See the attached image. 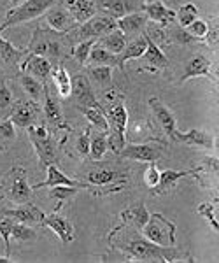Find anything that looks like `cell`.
<instances>
[{"label":"cell","instance_id":"obj_1","mask_svg":"<svg viewBox=\"0 0 219 263\" xmlns=\"http://www.w3.org/2000/svg\"><path fill=\"white\" fill-rule=\"evenodd\" d=\"M109 244L114 251L125 254L126 260L133 261H156L170 263L179 258V251L174 248H162L147 240L141 232L126 224L117 227L109 233Z\"/></svg>","mask_w":219,"mask_h":263},{"label":"cell","instance_id":"obj_2","mask_svg":"<svg viewBox=\"0 0 219 263\" xmlns=\"http://www.w3.org/2000/svg\"><path fill=\"white\" fill-rule=\"evenodd\" d=\"M69 33L54 32L51 28L37 27L32 33V39L28 48L25 49L27 54H41L46 57L53 65L60 63L67 54L65 44L69 42Z\"/></svg>","mask_w":219,"mask_h":263},{"label":"cell","instance_id":"obj_3","mask_svg":"<svg viewBox=\"0 0 219 263\" xmlns=\"http://www.w3.org/2000/svg\"><path fill=\"white\" fill-rule=\"evenodd\" d=\"M28 139H30L33 149L37 153V160H39V167L44 171L48 165L56 163L58 160V149H56V137L48 126L41 125H32L27 128Z\"/></svg>","mask_w":219,"mask_h":263},{"label":"cell","instance_id":"obj_4","mask_svg":"<svg viewBox=\"0 0 219 263\" xmlns=\"http://www.w3.org/2000/svg\"><path fill=\"white\" fill-rule=\"evenodd\" d=\"M56 2L58 0H23V2L16 4L14 7H11L4 14V21L0 23V33L7 30L9 27H14V25H21L41 18Z\"/></svg>","mask_w":219,"mask_h":263},{"label":"cell","instance_id":"obj_5","mask_svg":"<svg viewBox=\"0 0 219 263\" xmlns=\"http://www.w3.org/2000/svg\"><path fill=\"white\" fill-rule=\"evenodd\" d=\"M0 188L4 192V197L9 202L16 203H25L30 202L32 198V186L28 182L27 171L23 167H12L6 176L0 179Z\"/></svg>","mask_w":219,"mask_h":263},{"label":"cell","instance_id":"obj_6","mask_svg":"<svg viewBox=\"0 0 219 263\" xmlns=\"http://www.w3.org/2000/svg\"><path fill=\"white\" fill-rule=\"evenodd\" d=\"M142 235L147 240L154 242L162 248H174L175 246V233H177V227L174 221L167 219L162 213L149 214L147 223L142 227L141 230Z\"/></svg>","mask_w":219,"mask_h":263},{"label":"cell","instance_id":"obj_7","mask_svg":"<svg viewBox=\"0 0 219 263\" xmlns=\"http://www.w3.org/2000/svg\"><path fill=\"white\" fill-rule=\"evenodd\" d=\"M75 28H77V30L74 33L69 32L70 42H79V41H86V39H100V37L114 32L117 28V23L111 16L102 14V16H93V18L84 21L83 25H77Z\"/></svg>","mask_w":219,"mask_h":263},{"label":"cell","instance_id":"obj_8","mask_svg":"<svg viewBox=\"0 0 219 263\" xmlns=\"http://www.w3.org/2000/svg\"><path fill=\"white\" fill-rule=\"evenodd\" d=\"M41 104L32 99H19L14 100V104L11 105L9 109V120L14 123L16 128H25L27 130L28 126L37 125L41 118Z\"/></svg>","mask_w":219,"mask_h":263},{"label":"cell","instance_id":"obj_9","mask_svg":"<svg viewBox=\"0 0 219 263\" xmlns=\"http://www.w3.org/2000/svg\"><path fill=\"white\" fill-rule=\"evenodd\" d=\"M165 147L160 142H128L117 155L123 160H133L142 163H156L163 155Z\"/></svg>","mask_w":219,"mask_h":263},{"label":"cell","instance_id":"obj_10","mask_svg":"<svg viewBox=\"0 0 219 263\" xmlns=\"http://www.w3.org/2000/svg\"><path fill=\"white\" fill-rule=\"evenodd\" d=\"M193 78H209L210 81L217 83V74H216V70H214L212 62H210L205 54L196 53L186 62L183 78H181V84H184Z\"/></svg>","mask_w":219,"mask_h":263},{"label":"cell","instance_id":"obj_11","mask_svg":"<svg viewBox=\"0 0 219 263\" xmlns=\"http://www.w3.org/2000/svg\"><path fill=\"white\" fill-rule=\"evenodd\" d=\"M72 99L75 102L79 109H86V107H95L100 105V102L96 100V95L93 91V84L90 83V79L84 74H77L72 78V91H70Z\"/></svg>","mask_w":219,"mask_h":263},{"label":"cell","instance_id":"obj_12","mask_svg":"<svg viewBox=\"0 0 219 263\" xmlns=\"http://www.w3.org/2000/svg\"><path fill=\"white\" fill-rule=\"evenodd\" d=\"M42 102H44L42 111H44L46 125L53 126V128H67L62 104H60V100H58V97L51 91L48 81L44 83V99H42Z\"/></svg>","mask_w":219,"mask_h":263},{"label":"cell","instance_id":"obj_13","mask_svg":"<svg viewBox=\"0 0 219 263\" xmlns=\"http://www.w3.org/2000/svg\"><path fill=\"white\" fill-rule=\"evenodd\" d=\"M44 18H46V23H48V27L51 28V30L60 32V33H69L77 27L75 21L72 20V16H70V12L67 11V7L63 6V4H58V2L46 11Z\"/></svg>","mask_w":219,"mask_h":263},{"label":"cell","instance_id":"obj_14","mask_svg":"<svg viewBox=\"0 0 219 263\" xmlns=\"http://www.w3.org/2000/svg\"><path fill=\"white\" fill-rule=\"evenodd\" d=\"M147 104H149V109H151V112H153V116L156 118L160 128L165 132L167 137H170V139L174 137L175 130H177V120H175V114L172 112V109L167 107L158 97H151V99L147 100Z\"/></svg>","mask_w":219,"mask_h":263},{"label":"cell","instance_id":"obj_15","mask_svg":"<svg viewBox=\"0 0 219 263\" xmlns=\"http://www.w3.org/2000/svg\"><path fill=\"white\" fill-rule=\"evenodd\" d=\"M4 216H9V218H12L18 223L41 224L46 213L37 205H33L32 202H25V203H16L14 207H4Z\"/></svg>","mask_w":219,"mask_h":263},{"label":"cell","instance_id":"obj_16","mask_svg":"<svg viewBox=\"0 0 219 263\" xmlns=\"http://www.w3.org/2000/svg\"><path fill=\"white\" fill-rule=\"evenodd\" d=\"M19 69L25 74L32 76V78L39 79V81L46 83L51 74L53 63L48 60L46 57H41V54H27L23 60L19 62Z\"/></svg>","mask_w":219,"mask_h":263},{"label":"cell","instance_id":"obj_17","mask_svg":"<svg viewBox=\"0 0 219 263\" xmlns=\"http://www.w3.org/2000/svg\"><path fill=\"white\" fill-rule=\"evenodd\" d=\"M41 224H42V227L51 228V230L56 233L58 239H60L63 244H69V242H72V240L75 239L74 224L70 223L69 218H65V216H62L58 213L46 214Z\"/></svg>","mask_w":219,"mask_h":263},{"label":"cell","instance_id":"obj_18","mask_svg":"<svg viewBox=\"0 0 219 263\" xmlns=\"http://www.w3.org/2000/svg\"><path fill=\"white\" fill-rule=\"evenodd\" d=\"M147 16L144 11H133L128 12V14L121 16V18L116 20L117 28L126 35V39H132V37H137L144 32V28H147Z\"/></svg>","mask_w":219,"mask_h":263},{"label":"cell","instance_id":"obj_19","mask_svg":"<svg viewBox=\"0 0 219 263\" xmlns=\"http://www.w3.org/2000/svg\"><path fill=\"white\" fill-rule=\"evenodd\" d=\"M141 9L146 12L147 20L154 21L158 27L167 28V27H170V25L175 21V11L168 9L165 4L162 2V0H154V2L142 4Z\"/></svg>","mask_w":219,"mask_h":263},{"label":"cell","instance_id":"obj_20","mask_svg":"<svg viewBox=\"0 0 219 263\" xmlns=\"http://www.w3.org/2000/svg\"><path fill=\"white\" fill-rule=\"evenodd\" d=\"M128 172L117 171V168H95L90 171L86 176V182L93 186H109V184H125Z\"/></svg>","mask_w":219,"mask_h":263},{"label":"cell","instance_id":"obj_21","mask_svg":"<svg viewBox=\"0 0 219 263\" xmlns=\"http://www.w3.org/2000/svg\"><path fill=\"white\" fill-rule=\"evenodd\" d=\"M147 48V35L146 32H142L141 35L137 37H132L128 42H126L125 49L117 54V69L123 70L125 65L128 63L130 60H138V58L144 54V51Z\"/></svg>","mask_w":219,"mask_h":263},{"label":"cell","instance_id":"obj_22","mask_svg":"<svg viewBox=\"0 0 219 263\" xmlns=\"http://www.w3.org/2000/svg\"><path fill=\"white\" fill-rule=\"evenodd\" d=\"M120 218H121V223L126 224V227H132L141 232L142 227H144L147 223V219H149V211H147L144 202H135L130 207L121 211Z\"/></svg>","mask_w":219,"mask_h":263},{"label":"cell","instance_id":"obj_23","mask_svg":"<svg viewBox=\"0 0 219 263\" xmlns=\"http://www.w3.org/2000/svg\"><path fill=\"white\" fill-rule=\"evenodd\" d=\"M63 6L70 12L75 25H83L84 21L93 18L96 14V9H98L95 0H65Z\"/></svg>","mask_w":219,"mask_h":263},{"label":"cell","instance_id":"obj_24","mask_svg":"<svg viewBox=\"0 0 219 263\" xmlns=\"http://www.w3.org/2000/svg\"><path fill=\"white\" fill-rule=\"evenodd\" d=\"M141 58L146 62V69H149L151 72L163 70V69H168V67H170V60L165 57L163 49L160 48L154 41H151L149 37H147V48Z\"/></svg>","mask_w":219,"mask_h":263},{"label":"cell","instance_id":"obj_25","mask_svg":"<svg viewBox=\"0 0 219 263\" xmlns=\"http://www.w3.org/2000/svg\"><path fill=\"white\" fill-rule=\"evenodd\" d=\"M195 171L193 168H188V171H174V168H167V171L160 172V182L156 188H153L151 192L154 195H160V197H163V195L170 193L172 190L177 186L179 179H183V177H188V176H193Z\"/></svg>","mask_w":219,"mask_h":263},{"label":"cell","instance_id":"obj_26","mask_svg":"<svg viewBox=\"0 0 219 263\" xmlns=\"http://www.w3.org/2000/svg\"><path fill=\"white\" fill-rule=\"evenodd\" d=\"M172 141L175 142H183L188 146H195V147H204V149H212L214 147V139L212 135H209L205 130H189L186 134H181L179 130H175Z\"/></svg>","mask_w":219,"mask_h":263},{"label":"cell","instance_id":"obj_27","mask_svg":"<svg viewBox=\"0 0 219 263\" xmlns=\"http://www.w3.org/2000/svg\"><path fill=\"white\" fill-rule=\"evenodd\" d=\"M86 78L90 79L91 84H96L100 88V91H107L114 88V83H112V67L88 65Z\"/></svg>","mask_w":219,"mask_h":263},{"label":"cell","instance_id":"obj_28","mask_svg":"<svg viewBox=\"0 0 219 263\" xmlns=\"http://www.w3.org/2000/svg\"><path fill=\"white\" fill-rule=\"evenodd\" d=\"M53 78V84L54 88H56V93L62 97V99H69L70 97V91H72V79H70L69 72L67 69L63 67V63H56V65H53L51 69V74H49Z\"/></svg>","mask_w":219,"mask_h":263},{"label":"cell","instance_id":"obj_29","mask_svg":"<svg viewBox=\"0 0 219 263\" xmlns=\"http://www.w3.org/2000/svg\"><path fill=\"white\" fill-rule=\"evenodd\" d=\"M18 81L21 84V88H23V91L28 95V99H32L41 104L42 99H44V83L35 78H32V76L25 74V72H19Z\"/></svg>","mask_w":219,"mask_h":263},{"label":"cell","instance_id":"obj_30","mask_svg":"<svg viewBox=\"0 0 219 263\" xmlns=\"http://www.w3.org/2000/svg\"><path fill=\"white\" fill-rule=\"evenodd\" d=\"M88 65H107V67H112V69H117V54L107 51L100 44H95L93 48H91Z\"/></svg>","mask_w":219,"mask_h":263},{"label":"cell","instance_id":"obj_31","mask_svg":"<svg viewBox=\"0 0 219 263\" xmlns=\"http://www.w3.org/2000/svg\"><path fill=\"white\" fill-rule=\"evenodd\" d=\"M96 42H98L102 48L111 51V53L120 54L121 51L125 49V46H126V35L120 30V28H116L114 32H111V33H107V35L96 39Z\"/></svg>","mask_w":219,"mask_h":263},{"label":"cell","instance_id":"obj_32","mask_svg":"<svg viewBox=\"0 0 219 263\" xmlns=\"http://www.w3.org/2000/svg\"><path fill=\"white\" fill-rule=\"evenodd\" d=\"M107 151H109L107 134H105V132L96 130L90 139V155L88 156H90L93 162H100Z\"/></svg>","mask_w":219,"mask_h":263},{"label":"cell","instance_id":"obj_33","mask_svg":"<svg viewBox=\"0 0 219 263\" xmlns=\"http://www.w3.org/2000/svg\"><path fill=\"white\" fill-rule=\"evenodd\" d=\"M83 114L86 116V120L90 121L91 128H96L100 132H109V121H107V114H105L102 105H95V107H86L83 109Z\"/></svg>","mask_w":219,"mask_h":263},{"label":"cell","instance_id":"obj_34","mask_svg":"<svg viewBox=\"0 0 219 263\" xmlns=\"http://www.w3.org/2000/svg\"><path fill=\"white\" fill-rule=\"evenodd\" d=\"M27 57L25 49H18L16 46H12L9 41L4 39L0 33V60L4 63H19L21 58Z\"/></svg>","mask_w":219,"mask_h":263},{"label":"cell","instance_id":"obj_35","mask_svg":"<svg viewBox=\"0 0 219 263\" xmlns=\"http://www.w3.org/2000/svg\"><path fill=\"white\" fill-rule=\"evenodd\" d=\"M11 239L16 240V242H19V244L35 242L37 232L32 228V224H25V223L14 221V224H12V230H11Z\"/></svg>","mask_w":219,"mask_h":263},{"label":"cell","instance_id":"obj_36","mask_svg":"<svg viewBox=\"0 0 219 263\" xmlns=\"http://www.w3.org/2000/svg\"><path fill=\"white\" fill-rule=\"evenodd\" d=\"M96 44V39H86V41H79L77 44L72 46V58L79 65H88V60H90V53H91V48Z\"/></svg>","mask_w":219,"mask_h":263},{"label":"cell","instance_id":"obj_37","mask_svg":"<svg viewBox=\"0 0 219 263\" xmlns=\"http://www.w3.org/2000/svg\"><path fill=\"white\" fill-rule=\"evenodd\" d=\"M16 141V126L9 118L0 120V151H7Z\"/></svg>","mask_w":219,"mask_h":263},{"label":"cell","instance_id":"obj_38","mask_svg":"<svg viewBox=\"0 0 219 263\" xmlns=\"http://www.w3.org/2000/svg\"><path fill=\"white\" fill-rule=\"evenodd\" d=\"M196 18H198V7H196L195 4H191V2L181 6L179 11L175 12V20H177L181 28H188Z\"/></svg>","mask_w":219,"mask_h":263},{"label":"cell","instance_id":"obj_39","mask_svg":"<svg viewBox=\"0 0 219 263\" xmlns=\"http://www.w3.org/2000/svg\"><path fill=\"white\" fill-rule=\"evenodd\" d=\"M90 139H91V126L86 130H83L81 134L75 137V142H74L75 158H79V160L88 158V155H90Z\"/></svg>","mask_w":219,"mask_h":263},{"label":"cell","instance_id":"obj_40","mask_svg":"<svg viewBox=\"0 0 219 263\" xmlns=\"http://www.w3.org/2000/svg\"><path fill=\"white\" fill-rule=\"evenodd\" d=\"M196 211H198L200 216H204L205 219L209 221L210 228H212L214 232H217V198L212 202H204L200 203L198 207H196Z\"/></svg>","mask_w":219,"mask_h":263},{"label":"cell","instance_id":"obj_41","mask_svg":"<svg viewBox=\"0 0 219 263\" xmlns=\"http://www.w3.org/2000/svg\"><path fill=\"white\" fill-rule=\"evenodd\" d=\"M77 192H79L77 188H70V186H63V184L51 186V188H49V198H56V200H58V207L54 211L60 209L62 202H65L67 198L74 197V195L77 193Z\"/></svg>","mask_w":219,"mask_h":263},{"label":"cell","instance_id":"obj_42","mask_svg":"<svg viewBox=\"0 0 219 263\" xmlns=\"http://www.w3.org/2000/svg\"><path fill=\"white\" fill-rule=\"evenodd\" d=\"M12 224H14V219L9 218V216H4L0 219V237H2L4 244H6V251L4 254L9 256L11 254V230H12Z\"/></svg>","mask_w":219,"mask_h":263},{"label":"cell","instance_id":"obj_43","mask_svg":"<svg viewBox=\"0 0 219 263\" xmlns=\"http://www.w3.org/2000/svg\"><path fill=\"white\" fill-rule=\"evenodd\" d=\"M189 35H193L195 37V41L198 42L204 39L205 35H207V32H209V23L205 20H200V18H196L195 21H193L191 25L186 28Z\"/></svg>","mask_w":219,"mask_h":263},{"label":"cell","instance_id":"obj_44","mask_svg":"<svg viewBox=\"0 0 219 263\" xmlns=\"http://www.w3.org/2000/svg\"><path fill=\"white\" fill-rule=\"evenodd\" d=\"M142 179H144L146 186L149 190L156 188L158 182H160V171H158L156 163H154V162L153 163H147L146 171H144V174H142Z\"/></svg>","mask_w":219,"mask_h":263},{"label":"cell","instance_id":"obj_45","mask_svg":"<svg viewBox=\"0 0 219 263\" xmlns=\"http://www.w3.org/2000/svg\"><path fill=\"white\" fill-rule=\"evenodd\" d=\"M12 104H14V97H12L9 84L4 81L2 84H0V112L9 111Z\"/></svg>","mask_w":219,"mask_h":263},{"label":"cell","instance_id":"obj_46","mask_svg":"<svg viewBox=\"0 0 219 263\" xmlns=\"http://www.w3.org/2000/svg\"><path fill=\"white\" fill-rule=\"evenodd\" d=\"M172 39H174V42H177V44H189V42H196L195 37L189 35L186 28H175L174 33H172Z\"/></svg>","mask_w":219,"mask_h":263},{"label":"cell","instance_id":"obj_47","mask_svg":"<svg viewBox=\"0 0 219 263\" xmlns=\"http://www.w3.org/2000/svg\"><path fill=\"white\" fill-rule=\"evenodd\" d=\"M202 42H205V44L209 46L210 49H214V51H217V27H209V32H207V35L202 39Z\"/></svg>","mask_w":219,"mask_h":263},{"label":"cell","instance_id":"obj_48","mask_svg":"<svg viewBox=\"0 0 219 263\" xmlns=\"http://www.w3.org/2000/svg\"><path fill=\"white\" fill-rule=\"evenodd\" d=\"M0 200H2V197H0ZM4 218V207H0V219Z\"/></svg>","mask_w":219,"mask_h":263},{"label":"cell","instance_id":"obj_49","mask_svg":"<svg viewBox=\"0 0 219 263\" xmlns=\"http://www.w3.org/2000/svg\"><path fill=\"white\" fill-rule=\"evenodd\" d=\"M4 81H6V78H4V74H2V72H0V84H2Z\"/></svg>","mask_w":219,"mask_h":263},{"label":"cell","instance_id":"obj_50","mask_svg":"<svg viewBox=\"0 0 219 263\" xmlns=\"http://www.w3.org/2000/svg\"><path fill=\"white\" fill-rule=\"evenodd\" d=\"M147 2H154V0H144V4H147Z\"/></svg>","mask_w":219,"mask_h":263},{"label":"cell","instance_id":"obj_51","mask_svg":"<svg viewBox=\"0 0 219 263\" xmlns=\"http://www.w3.org/2000/svg\"><path fill=\"white\" fill-rule=\"evenodd\" d=\"M14 2H18V0H14Z\"/></svg>","mask_w":219,"mask_h":263}]
</instances>
